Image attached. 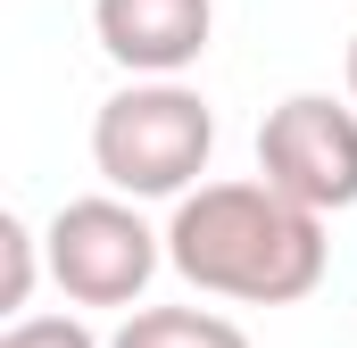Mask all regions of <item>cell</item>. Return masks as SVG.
Masks as SVG:
<instances>
[{"label": "cell", "mask_w": 357, "mask_h": 348, "mask_svg": "<svg viewBox=\"0 0 357 348\" xmlns=\"http://www.w3.org/2000/svg\"><path fill=\"white\" fill-rule=\"evenodd\" d=\"M167 265L208 299L291 307L324 282V216L258 182H191L167 216Z\"/></svg>", "instance_id": "1"}, {"label": "cell", "mask_w": 357, "mask_h": 348, "mask_svg": "<svg viewBox=\"0 0 357 348\" xmlns=\"http://www.w3.org/2000/svg\"><path fill=\"white\" fill-rule=\"evenodd\" d=\"M208 150H216V116L175 75H142L91 116V166L125 199H183L208 174Z\"/></svg>", "instance_id": "2"}, {"label": "cell", "mask_w": 357, "mask_h": 348, "mask_svg": "<svg viewBox=\"0 0 357 348\" xmlns=\"http://www.w3.org/2000/svg\"><path fill=\"white\" fill-rule=\"evenodd\" d=\"M42 249H50V282L75 307H133L167 258V232H150L125 191H108V199H67Z\"/></svg>", "instance_id": "3"}, {"label": "cell", "mask_w": 357, "mask_h": 348, "mask_svg": "<svg viewBox=\"0 0 357 348\" xmlns=\"http://www.w3.org/2000/svg\"><path fill=\"white\" fill-rule=\"evenodd\" d=\"M349 100H357V33H349Z\"/></svg>", "instance_id": "9"}, {"label": "cell", "mask_w": 357, "mask_h": 348, "mask_svg": "<svg viewBox=\"0 0 357 348\" xmlns=\"http://www.w3.org/2000/svg\"><path fill=\"white\" fill-rule=\"evenodd\" d=\"M42 265H50V249L33 241V224L25 216H0V315H25Z\"/></svg>", "instance_id": "7"}, {"label": "cell", "mask_w": 357, "mask_h": 348, "mask_svg": "<svg viewBox=\"0 0 357 348\" xmlns=\"http://www.w3.org/2000/svg\"><path fill=\"white\" fill-rule=\"evenodd\" d=\"M258 174L316 216L357 207V108L324 100V91H291L258 125Z\"/></svg>", "instance_id": "4"}, {"label": "cell", "mask_w": 357, "mask_h": 348, "mask_svg": "<svg viewBox=\"0 0 357 348\" xmlns=\"http://www.w3.org/2000/svg\"><path fill=\"white\" fill-rule=\"evenodd\" d=\"M0 348H100V340H91L75 315H17L0 332Z\"/></svg>", "instance_id": "8"}, {"label": "cell", "mask_w": 357, "mask_h": 348, "mask_svg": "<svg viewBox=\"0 0 357 348\" xmlns=\"http://www.w3.org/2000/svg\"><path fill=\"white\" fill-rule=\"evenodd\" d=\"M108 348H250V340H241V324H225L208 307H133Z\"/></svg>", "instance_id": "6"}, {"label": "cell", "mask_w": 357, "mask_h": 348, "mask_svg": "<svg viewBox=\"0 0 357 348\" xmlns=\"http://www.w3.org/2000/svg\"><path fill=\"white\" fill-rule=\"evenodd\" d=\"M91 25L125 75H183L208 50L216 8L208 0H91Z\"/></svg>", "instance_id": "5"}]
</instances>
